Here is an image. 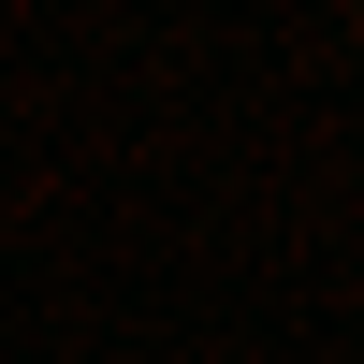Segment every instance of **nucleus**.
I'll return each mask as SVG.
<instances>
[{
	"label": "nucleus",
	"mask_w": 364,
	"mask_h": 364,
	"mask_svg": "<svg viewBox=\"0 0 364 364\" xmlns=\"http://www.w3.org/2000/svg\"><path fill=\"white\" fill-rule=\"evenodd\" d=\"M350 15H364V0H350Z\"/></svg>",
	"instance_id": "f257e3e1"
}]
</instances>
